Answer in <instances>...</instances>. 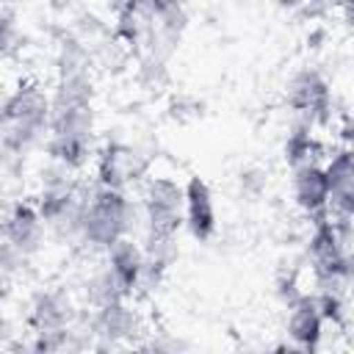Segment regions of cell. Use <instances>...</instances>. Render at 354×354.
<instances>
[{
	"label": "cell",
	"instance_id": "cell-14",
	"mask_svg": "<svg viewBox=\"0 0 354 354\" xmlns=\"http://www.w3.org/2000/svg\"><path fill=\"white\" fill-rule=\"evenodd\" d=\"M86 299L91 301V307H102V304H111V301H119V299H127L124 288L119 285L116 274L111 271L108 263H102L86 282Z\"/></svg>",
	"mask_w": 354,
	"mask_h": 354
},
{
	"label": "cell",
	"instance_id": "cell-3",
	"mask_svg": "<svg viewBox=\"0 0 354 354\" xmlns=\"http://www.w3.org/2000/svg\"><path fill=\"white\" fill-rule=\"evenodd\" d=\"M149 238H174L185 224V185L171 177H149L141 196Z\"/></svg>",
	"mask_w": 354,
	"mask_h": 354
},
{
	"label": "cell",
	"instance_id": "cell-7",
	"mask_svg": "<svg viewBox=\"0 0 354 354\" xmlns=\"http://www.w3.org/2000/svg\"><path fill=\"white\" fill-rule=\"evenodd\" d=\"M324 169L329 180V216L354 218V149H335Z\"/></svg>",
	"mask_w": 354,
	"mask_h": 354
},
{
	"label": "cell",
	"instance_id": "cell-17",
	"mask_svg": "<svg viewBox=\"0 0 354 354\" xmlns=\"http://www.w3.org/2000/svg\"><path fill=\"white\" fill-rule=\"evenodd\" d=\"M337 133H340V141H343L346 147H351V149H354V116H346Z\"/></svg>",
	"mask_w": 354,
	"mask_h": 354
},
{
	"label": "cell",
	"instance_id": "cell-2",
	"mask_svg": "<svg viewBox=\"0 0 354 354\" xmlns=\"http://www.w3.org/2000/svg\"><path fill=\"white\" fill-rule=\"evenodd\" d=\"M136 221H138V210L124 191L97 185L86 194L77 241H83L91 249H108L119 238L130 235L136 230Z\"/></svg>",
	"mask_w": 354,
	"mask_h": 354
},
{
	"label": "cell",
	"instance_id": "cell-1",
	"mask_svg": "<svg viewBox=\"0 0 354 354\" xmlns=\"http://www.w3.org/2000/svg\"><path fill=\"white\" fill-rule=\"evenodd\" d=\"M53 97L39 83H19L3 102V149L8 158L25 155L50 133Z\"/></svg>",
	"mask_w": 354,
	"mask_h": 354
},
{
	"label": "cell",
	"instance_id": "cell-11",
	"mask_svg": "<svg viewBox=\"0 0 354 354\" xmlns=\"http://www.w3.org/2000/svg\"><path fill=\"white\" fill-rule=\"evenodd\" d=\"M105 263L111 266V271L116 274L119 285L124 288V293L130 296L133 290L141 288L144 282V271H147V254H144V246H138L130 235L119 238L113 246L105 249Z\"/></svg>",
	"mask_w": 354,
	"mask_h": 354
},
{
	"label": "cell",
	"instance_id": "cell-9",
	"mask_svg": "<svg viewBox=\"0 0 354 354\" xmlns=\"http://www.w3.org/2000/svg\"><path fill=\"white\" fill-rule=\"evenodd\" d=\"M285 332L299 351H315L324 337V315L318 310L315 293H301L293 304H288Z\"/></svg>",
	"mask_w": 354,
	"mask_h": 354
},
{
	"label": "cell",
	"instance_id": "cell-4",
	"mask_svg": "<svg viewBox=\"0 0 354 354\" xmlns=\"http://www.w3.org/2000/svg\"><path fill=\"white\" fill-rule=\"evenodd\" d=\"M285 102L296 116H304L313 124H326L332 119V91L315 69H301L288 80Z\"/></svg>",
	"mask_w": 354,
	"mask_h": 354
},
{
	"label": "cell",
	"instance_id": "cell-18",
	"mask_svg": "<svg viewBox=\"0 0 354 354\" xmlns=\"http://www.w3.org/2000/svg\"><path fill=\"white\" fill-rule=\"evenodd\" d=\"M340 17L354 30V0H340Z\"/></svg>",
	"mask_w": 354,
	"mask_h": 354
},
{
	"label": "cell",
	"instance_id": "cell-13",
	"mask_svg": "<svg viewBox=\"0 0 354 354\" xmlns=\"http://www.w3.org/2000/svg\"><path fill=\"white\" fill-rule=\"evenodd\" d=\"M313 127H315V124H313L310 119L299 116V122H296L293 130L288 133V138H285V160H288L290 169L304 166V163H318V158H321V144H318V138L313 136Z\"/></svg>",
	"mask_w": 354,
	"mask_h": 354
},
{
	"label": "cell",
	"instance_id": "cell-12",
	"mask_svg": "<svg viewBox=\"0 0 354 354\" xmlns=\"http://www.w3.org/2000/svg\"><path fill=\"white\" fill-rule=\"evenodd\" d=\"M138 315L124 304V299L119 301H111V304H102L94 310V318H91V332L97 337H102L105 343H100V348L105 346H116L119 340H127L138 332Z\"/></svg>",
	"mask_w": 354,
	"mask_h": 354
},
{
	"label": "cell",
	"instance_id": "cell-10",
	"mask_svg": "<svg viewBox=\"0 0 354 354\" xmlns=\"http://www.w3.org/2000/svg\"><path fill=\"white\" fill-rule=\"evenodd\" d=\"M185 227L196 241H210L218 227L210 185L196 174L185 180Z\"/></svg>",
	"mask_w": 354,
	"mask_h": 354
},
{
	"label": "cell",
	"instance_id": "cell-5",
	"mask_svg": "<svg viewBox=\"0 0 354 354\" xmlns=\"http://www.w3.org/2000/svg\"><path fill=\"white\" fill-rule=\"evenodd\" d=\"M44 227H47V221H44L39 205L14 202L6 213V221H3V243H8L22 257H30L41 249Z\"/></svg>",
	"mask_w": 354,
	"mask_h": 354
},
{
	"label": "cell",
	"instance_id": "cell-16",
	"mask_svg": "<svg viewBox=\"0 0 354 354\" xmlns=\"http://www.w3.org/2000/svg\"><path fill=\"white\" fill-rule=\"evenodd\" d=\"M266 183H268V174L263 171V169H243L241 171V188L246 191V194H260L263 188H266Z\"/></svg>",
	"mask_w": 354,
	"mask_h": 354
},
{
	"label": "cell",
	"instance_id": "cell-6",
	"mask_svg": "<svg viewBox=\"0 0 354 354\" xmlns=\"http://www.w3.org/2000/svg\"><path fill=\"white\" fill-rule=\"evenodd\" d=\"M72 301L69 296H64L61 290H41L33 296L30 301V313H28V326L30 335H53V337H69L72 335Z\"/></svg>",
	"mask_w": 354,
	"mask_h": 354
},
{
	"label": "cell",
	"instance_id": "cell-8",
	"mask_svg": "<svg viewBox=\"0 0 354 354\" xmlns=\"http://www.w3.org/2000/svg\"><path fill=\"white\" fill-rule=\"evenodd\" d=\"M290 188H293V202L310 218L329 216V180H326V169L321 163L296 166Z\"/></svg>",
	"mask_w": 354,
	"mask_h": 354
},
{
	"label": "cell",
	"instance_id": "cell-15",
	"mask_svg": "<svg viewBox=\"0 0 354 354\" xmlns=\"http://www.w3.org/2000/svg\"><path fill=\"white\" fill-rule=\"evenodd\" d=\"M315 301H318V310L324 315V324H332V326H343L346 324V299H343V290L318 288L315 290Z\"/></svg>",
	"mask_w": 354,
	"mask_h": 354
}]
</instances>
